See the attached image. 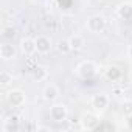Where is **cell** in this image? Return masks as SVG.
I'll return each mask as SVG.
<instances>
[{
	"mask_svg": "<svg viewBox=\"0 0 132 132\" xmlns=\"http://www.w3.org/2000/svg\"><path fill=\"white\" fill-rule=\"evenodd\" d=\"M16 33H17V30H16L13 25H8V27H3V30H2V37L10 40V39H14Z\"/></svg>",
	"mask_w": 132,
	"mask_h": 132,
	"instance_id": "ac0fdd59",
	"label": "cell"
},
{
	"mask_svg": "<svg viewBox=\"0 0 132 132\" xmlns=\"http://www.w3.org/2000/svg\"><path fill=\"white\" fill-rule=\"evenodd\" d=\"M121 113H123L126 118L132 117V100H124V101L121 103Z\"/></svg>",
	"mask_w": 132,
	"mask_h": 132,
	"instance_id": "e0dca14e",
	"label": "cell"
},
{
	"mask_svg": "<svg viewBox=\"0 0 132 132\" xmlns=\"http://www.w3.org/2000/svg\"><path fill=\"white\" fill-rule=\"evenodd\" d=\"M69 40H70L72 50H75V51L82 50V48H84V45H86V40H84V37H82L81 34H73Z\"/></svg>",
	"mask_w": 132,
	"mask_h": 132,
	"instance_id": "9a60e30c",
	"label": "cell"
},
{
	"mask_svg": "<svg viewBox=\"0 0 132 132\" xmlns=\"http://www.w3.org/2000/svg\"><path fill=\"white\" fill-rule=\"evenodd\" d=\"M129 79L132 81V69H130V72H129Z\"/></svg>",
	"mask_w": 132,
	"mask_h": 132,
	"instance_id": "7402d4cb",
	"label": "cell"
},
{
	"mask_svg": "<svg viewBox=\"0 0 132 132\" xmlns=\"http://www.w3.org/2000/svg\"><path fill=\"white\" fill-rule=\"evenodd\" d=\"M79 124L84 130H96L101 124L100 113H96L95 110L93 112H84L79 118Z\"/></svg>",
	"mask_w": 132,
	"mask_h": 132,
	"instance_id": "6da1fadb",
	"label": "cell"
},
{
	"mask_svg": "<svg viewBox=\"0 0 132 132\" xmlns=\"http://www.w3.org/2000/svg\"><path fill=\"white\" fill-rule=\"evenodd\" d=\"M27 101V95L20 89H13L6 93V103L11 107H22Z\"/></svg>",
	"mask_w": 132,
	"mask_h": 132,
	"instance_id": "5b68a950",
	"label": "cell"
},
{
	"mask_svg": "<svg viewBox=\"0 0 132 132\" xmlns=\"http://www.w3.org/2000/svg\"><path fill=\"white\" fill-rule=\"evenodd\" d=\"M33 2H34V0H33Z\"/></svg>",
	"mask_w": 132,
	"mask_h": 132,
	"instance_id": "603a6c76",
	"label": "cell"
},
{
	"mask_svg": "<svg viewBox=\"0 0 132 132\" xmlns=\"http://www.w3.org/2000/svg\"><path fill=\"white\" fill-rule=\"evenodd\" d=\"M56 48H57V51H59V53H62V54H69L70 51H73L69 39H59V40H57V44H56Z\"/></svg>",
	"mask_w": 132,
	"mask_h": 132,
	"instance_id": "2e32d148",
	"label": "cell"
},
{
	"mask_svg": "<svg viewBox=\"0 0 132 132\" xmlns=\"http://www.w3.org/2000/svg\"><path fill=\"white\" fill-rule=\"evenodd\" d=\"M51 129L48 126H36V132H50Z\"/></svg>",
	"mask_w": 132,
	"mask_h": 132,
	"instance_id": "ffe728a7",
	"label": "cell"
},
{
	"mask_svg": "<svg viewBox=\"0 0 132 132\" xmlns=\"http://www.w3.org/2000/svg\"><path fill=\"white\" fill-rule=\"evenodd\" d=\"M48 69L45 67V65H34V67L31 69V78L34 79V81H37V82H44V81H47L48 79Z\"/></svg>",
	"mask_w": 132,
	"mask_h": 132,
	"instance_id": "7c38bea8",
	"label": "cell"
},
{
	"mask_svg": "<svg viewBox=\"0 0 132 132\" xmlns=\"http://www.w3.org/2000/svg\"><path fill=\"white\" fill-rule=\"evenodd\" d=\"M104 76L112 82H118L121 79V76H123V72H121L120 67H117V65H109V67H106V70H104Z\"/></svg>",
	"mask_w": 132,
	"mask_h": 132,
	"instance_id": "4fadbf2b",
	"label": "cell"
},
{
	"mask_svg": "<svg viewBox=\"0 0 132 132\" xmlns=\"http://www.w3.org/2000/svg\"><path fill=\"white\" fill-rule=\"evenodd\" d=\"M48 115L53 121L56 123H62L67 120L69 117V109L64 103H54L53 106H50V110H48Z\"/></svg>",
	"mask_w": 132,
	"mask_h": 132,
	"instance_id": "3957f363",
	"label": "cell"
},
{
	"mask_svg": "<svg viewBox=\"0 0 132 132\" xmlns=\"http://www.w3.org/2000/svg\"><path fill=\"white\" fill-rule=\"evenodd\" d=\"M11 82H13V75L8 70H2V72H0V84H2L3 87H6Z\"/></svg>",
	"mask_w": 132,
	"mask_h": 132,
	"instance_id": "d6986e66",
	"label": "cell"
},
{
	"mask_svg": "<svg viewBox=\"0 0 132 132\" xmlns=\"http://www.w3.org/2000/svg\"><path fill=\"white\" fill-rule=\"evenodd\" d=\"M109 104H110V98H109V95H106V93H95V95L90 98V106H92V109H93L96 113L106 112L107 107H109Z\"/></svg>",
	"mask_w": 132,
	"mask_h": 132,
	"instance_id": "277c9868",
	"label": "cell"
},
{
	"mask_svg": "<svg viewBox=\"0 0 132 132\" xmlns=\"http://www.w3.org/2000/svg\"><path fill=\"white\" fill-rule=\"evenodd\" d=\"M2 129H3V132H17V130H20V118H19V115H16V113L8 115L3 120Z\"/></svg>",
	"mask_w": 132,
	"mask_h": 132,
	"instance_id": "9c48e42d",
	"label": "cell"
},
{
	"mask_svg": "<svg viewBox=\"0 0 132 132\" xmlns=\"http://www.w3.org/2000/svg\"><path fill=\"white\" fill-rule=\"evenodd\" d=\"M42 96H44V100L48 101V103L56 101L57 96H59V87H57L56 84H53V82H48V84L44 87V90H42Z\"/></svg>",
	"mask_w": 132,
	"mask_h": 132,
	"instance_id": "8fae6325",
	"label": "cell"
},
{
	"mask_svg": "<svg viewBox=\"0 0 132 132\" xmlns=\"http://www.w3.org/2000/svg\"><path fill=\"white\" fill-rule=\"evenodd\" d=\"M117 14H118V17H121V19H124V20L130 19V17H132V3H129V2L121 3V5L117 8Z\"/></svg>",
	"mask_w": 132,
	"mask_h": 132,
	"instance_id": "5bb4252c",
	"label": "cell"
},
{
	"mask_svg": "<svg viewBox=\"0 0 132 132\" xmlns=\"http://www.w3.org/2000/svg\"><path fill=\"white\" fill-rule=\"evenodd\" d=\"M127 56L132 59V44H130V45H129V48H127Z\"/></svg>",
	"mask_w": 132,
	"mask_h": 132,
	"instance_id": "44dd1931",
	"label": "cell"
},
{
	"mask_svg": "<svg viewBox=\"0 0 132 132\" xmlns=\"http://www.w3.org/2000/svg\"><path fill=\"white\" fill-rule=\"evenodd\" d=\"M36 47H37V53L39 54H48L53 48V42L48 36L45 34H39L36 37Z\"/></svg>",
	"mask_w": 132,
	"mask_h": 132,
	"instance_id": "52a82bcc",
	"label": "cell"
},
{
	"mask_svg": "<svg viewBox=\"0 0 132 132\" xmlns=\"http://www.w3.org/2000/svg\"><path fill=\"white\" fill-rule=\"evenodd\" d=\"M17 56V48L16 45L10 44V42H5L0 45V57H2L3 61H11Z\"/></svg>",
	"mask_w": 132,
	"mask_h": 132,
	"instance_id": "30bf717a",
	"label": "cell"
},
{
	"mask_svg": "<svg viewBox=\"0 0 132 132\" xmlns=\"http://www.w3.org/2000/svg\"><path fill=\"white\" fill-rule=\"evenodd\" d=\"M96 73H98V67L93 61H82L76 67V75L82 79H92L93 76H96Z\"/></svg>",
	"mask_w": 132,
	"mask_h": 132,
	"instance_id": "7a4b0ae2",
	"label": "cell"
},
{
	"mask_svg": "<svg viewBox=\"0 0 132 132\" xmlns=\"http://www.w3.org/2000/svg\"><path fill=\"white\" fill-rule=\"evenodd\" d=\"M19 50H20L25 56H31V54L37 53L36 39H31V37H22L20 42H19Z\"/></svg>",
	"mask_w": 132,
	"mask_h": 132,
	"instance_id": "ba28073f",
	"label": "cell"
},
{
	"mask_svg": "<svg viewBox=\"0 0 132 132\" xmlns=\"http://www.w3.org/2000/svg\"><path fill=\"white\" fill-rule=\"evenodd\" d=\"M86 27H87V30H89L90 33H93V34H100V33H103L104 28H106V19H104L103 16H100V14L92 16V17L87 19Z\"/></svg>",
	"mask_w": 132,
	"mask_h": 132,
	"instance_id": "8992f818",
	"label": "cell"
}]
</instances>
